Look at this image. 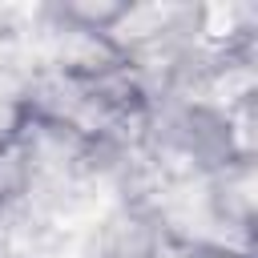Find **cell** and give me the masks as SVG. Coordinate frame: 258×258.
Masks as SVG:
<instances>
[{
	"label": "cell",
	"mask_w": 258,
	"mask_h": 258,
	"mask_svg": "<svg viewBox=\"0 0 258 258\" xmlns=\"http://www.w3.org/2000/svg\"><path fill=\"white\" fill-rule=\"evenodd\" d=\"M206 202L218 222L254 230L258 210V161H226L206 173Z\"/></svg>",
	"instance_id": "obj_2"
},
{
	"label": "cell",
	"mask_w": 258,
	"mask_h": 258,
	"mask_svg": "<svg viewBox=\"0 0 258 258\" xmlns=\"http://www.w3.org/2000/svg\"><path fill=\"white\" fill-rule=\"evenodd\" d=\"M24 52H28L24 24L0 16V77L4 73H32V69H24Z\"/></svg>",
	"instance_id": "obj_5"
},
{
	"label": "cell",
	"mask_w": 258,
	"mask_h": 258,
	"mask_svg": "<svg viewBox=\"0 0 258 258\" xmlns=\"http://www.w3.org/2000/svg\"><path fill=\"white\" fill-rule=\"evenodd\" d=\"M189 24V4H161V0H145V4H125V12L117 16V24L105 32L121 56H133L173 32H181Z\"/></svg>",
	"instance_id": "obj_1"
},
{
	"label": "cell",
	"mask_w": 258,
	"mask_h": 258,
	"mask_svg": "<svg viewBox=\"0 0 258 258\" xmlns=\"http://www.w3.org/2000/svg\"><path fill=\"white\" fill-rule=\"evenodd\" d=\"M32 189V169L20 149V141H0V206L12 210L28 198Z\"/></svg>",
	"instance_id": "obj_3"
},
{
	"label": "cell",
	"mask_w": 258,
	"mask_h": 258,
	"mask_svg": "<svg viewBox=\"0 0 258 258\" xmlns=\"http://www.w3.org/2000/svg\"><path fill=\"white\" fill-rule=\"evenodd\" d=\"M198 258H246V254H226V250H198Z\"/></svg>",
	"instance_id": "obj_6"
},
{
	"label": "cell",
	"mask_w": 258,
	"mask_h": 258,
	"mask_svg": "<svg viewBox=\"0 0 258 258\" xmlns=\"http://www.w3.org/2000/svg\"><path fill=\"white\" fill-rule=\"evenodd\" d=\"M129 0H64L52 4V16L77 24V28H93V32H109L117 24V16L125 12Z\"/></svg>",
	"instance_id": "obj_4"
}]
</instances>
